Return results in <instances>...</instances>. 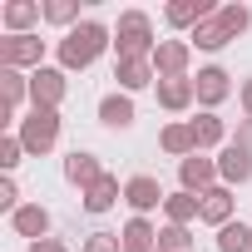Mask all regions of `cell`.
<instances>
[{
  "mask_svg": "<svg viewBox=\"0 0 252 252\" xmlns=\"http://www.w3.org/2000/svg\"><path fill=\"white\" fill-rule=\"evenodd\" d=\"M104 119L109 124H129V104H104Z\"/></svg>",
  "mask_w": 252,
  "mask_h": 252,
  "instance_id": "cell-1",
  "label": "cell"
}]
</instances>
